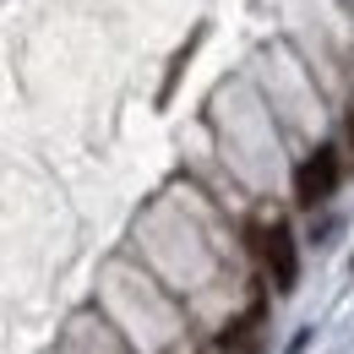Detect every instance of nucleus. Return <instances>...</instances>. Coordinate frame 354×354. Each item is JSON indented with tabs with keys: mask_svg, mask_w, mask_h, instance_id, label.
I'll list each match as a JSON object with an SVG mask.
<instances>
[{
	"mask_svg": "<svg viewBox=\"0 0 354 354\" xmlns=\"http://www.w3.org/2000/svg\"><path fill=\"white\" fill-rule=\"evenodd\" d=\"M262 262H267V278H272V289H295V278H300V251H295V234L283 229V223H272L262 234Z\"/></svg>",
	"mask_w": 354,
	"mask_h": 354,
	"instance_id": "f03ea898",
	"label": "nucleus"
},
{
	"mask_svg": "<svg viewBox=\"0 0 354 354\" xmlns=\"http://www.w3.org/2000/svg\"><path fill=\"white\" fill-rule=\"evenodd\" d=\"M344 180V164H338V147H316L306 164L295 169V202L300 207H322Z\"/></svg>",
	"mask_w": 354,
	"mask_h": 354,
	"instance_id": "f257e3e1",
	"label": "nucleus"
}]
</instances>
